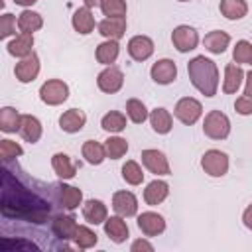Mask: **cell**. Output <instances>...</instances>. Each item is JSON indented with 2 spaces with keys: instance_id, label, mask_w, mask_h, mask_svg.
<instances>
[{
  "instance_id": "cell-28",
  "label": "cell",
  "mask_w": 252,
  "mask_h": 252,
  "mask_svg": "<svg viewBox=\"0 0 252 252\" xmlns=\"http://www.w3.org/2000/svg\"><path fill=\"white\" fill-rule=\"evenodd\" d=\"M57 193H59V201H61V205H63L67 211H75V209L83 203V191H81L79 187L61 183V185L57 187Z\"/></svg>"
},
{
  "instance_id": "cell-8",
  "label": "cell",
  "mask_w": 252,
  "mask_h": 252,
  "mask_svg": "<svg viewBox=\"0 0 252 252\" xmlns=\"http://www.w3.org/2000/svg\"><path fill=\"white\" fill-rule=\"evenodd\" d=\"M96 85H98V89H100L102 93L114 94V93H118V91L122 89V85H124V73H122L116 65H106V67L98 73Z\"/></svg>"
},
{
  "instance_id": "cell-11",
  "label": "cell",
  "mask_w": 252,
  "mask_h": 252,
  "mask_svg": "<svg viewBox=\"0 0 252 252\" xmlns=\"http://www.w3.org/2000/svg\"><path fill=\"white\" fill-rule=\"evenodd\" d=\"M150 75H152V81L158 83V85H169L177 79V65L175 61L171 59H158L152 69H150Z\"/></svg>"
},
{
  "instance_id": "cell-35",
  "label": "cell",
  "mask_w": 252,
  "mask_h": 252,
  "mask_svg": "<svg viewBox=\"0 0 252 252\" xmlns=\"http://www.w3.org/2000/svg\"><path fill=\"white\" fill-rule=\"evenodd\" d=\"M126 114L134 124H142L150 118V112L140 98H128L126 100Z\"/></svg>"
},
{
  "instance_id": "cell-15",
  "label": "cell",
  "mask_w": 252,
  "mask_h": 252,
  "mask_svg": "<svg viewBox=\"0 0 252 252\" xmlns=\"http://www.w3.org/2000/svg\"><path fill=\"white\" fill-rule=\"evenodd\" d=\"M85 124H87V114L81 108H69L59 116V128L67 134L81 132Z\"/></svg>"
},
{
  "instance_id": "cell-44",
  "label": "cell",
  "mask_w": 252,
  "mask_h": 252,
  "mask_svg": "<svg viewBox=\"0 0 252 252\" xmlns=\"http://www.w3.org/2000/svg\"><path fill=\"white\" fill-rule=\"evenodd\" d=\"M234 110H236L238 114H242V116L252 114V96H248V94L238 96L236 102H234Z\"/></svg>"
},
{
  "instance_id": "cell-33",
  "label": "cell",
  "mask_w": 252,
  "mask_h": 252,
  "mask_svg": "<svg viewBox=\"0 0 252 252\" xmlns=\"http://www.w3.org/2000/svg\"><path fill=\"white\" fill-rule=\"evenodd\" d=\"M20 124H22V114L16 108H12V106L0 108V130L2 132H6V134L18 132Z\"/></svg>"
},
{
  "instance_id": "cell-39",
  "label": "cell",
  "mask_w": 252,
  "mask_h": 252,
  "mask_svg": "<svg viewBox=\"0 0 252 252\" xmlns=\"http://www.w3.org/2000/svg\"><path fill=\"white\" fill-rule=\"evenodd\" d=\"M100 10L106 18H126V0H100Z\"/></svg>"
},
{
  "instance_id": "cell-43",
  "label": "cell",
  "mask_w": 252,
  "mask_h": 252,
  "mask_svg": "<svg viewBox=\"0 0 252 252\" xmlns=\"http://www.w3.org/2000/svg\"><path fill=\"white\" fill-rule=\"evenodd\" d=\"M0 248L2 250H12V248H20V250H37V244L30 242V240H22V238H2L0 240Z\"/></svg>"
},
{
  "instance_id": "cell-6",
  "label": "cell",
  "mask_w": 252,
  "mask_h": 252,
  "mask_svg": "<svg viewBox=\"0 0 252 252\" xmlns=\"http://www.w3.org/2000/svg\"><path fill=\"white\" fill-rule=\"evenodd\" d=\"M201 167L211 177H222L228 171V156L220 150H207L201 158Z\"/></svg>"
},
{
  "instance_id": "cell-10",
  "label": "cell",
  "mask_w": 252,
  "mask_h": 252,
  "mask_svg": "<svg viewBox=\"0 0 252 252\" xmlns=\"http://www.w3.org/2000/svg\"><path fill=\"white\" fill-rule=\"evenodd\" d=\"M14 75L20 83H33L39 75V57H37V53L32 51L28 57H22L14 67Z\"/></svg>"
},
{
  "instance_id": "cell-21",
  "label": "cell",
  "mask_w": 252,
  "mask_h": 252,
  "mask_svg": "<svg viewBox=\"0 0 252 252\" xmlns=\"http://www.w3.org/2000/svg\"><path fill=\"white\" fill-rule=\"evenodd\" d=\"M71 24H73V28H75L77 33H81V35H89V33L94 30V16H93L91 8H89V6L77 8V10L73 12Z\"/></svg>"
},
{
  "instance_id": "cell-37",
  "label": "cell",
  "mask_w": 252,
  "mask_h": 252,
  "mask_svg": "<svg viewBox=\"0 0 252 252\" xmlns=\"http://www.w3.org/2000/svg\"><path fill=\"white\" fill-rule=\"evenodd\" d=\"M104 150H106V158L110 159H120L122 156H126L128 152V142L120 136H110L104 142Z\"/></svg>"
},
{
  "instance_id": "cell-1",
  "label": "cell",
  "mask_w": 252,
  "mask_h": 252,
  "mask_svg": "<svg viewBox=\"0 0 252 252\" xmlns=\"http://www.w3.org/2000/svg\"><path fill=\"white\" fill-rule=\"evenodd\" d=\"M0 211L8 219H20L28 222L41 224L49 219L51 207L33 191L26 189L18 179L10 175V171L2 169V197H0Z\"/></svg>"
},
{
  "instance_id": "cell-23",
  "label": "cell",
  "mask_w": 252,
  "mask_h": 252,
  "mask_svg": "<svg viewBox=\"0 0 252 252\" xmlns=\"http://www.w3.org/2000/svg\"><path fill=\"white\" fill-rule=\"evenodd\" d=\"M41 132H43L41 122H39L35 116H32V114H22V124H20L18 134H20L26 142H30V144L39 142Z\"/></svg>"
},
{
  "instance_id": "cell-20",
  "label": "cell",
  "mask_w": 252,
  "mask_h": 252,
  "mask_svg": "<svg viewBox=\"0 0 252 252\" xmlns=\"http://www.w3.org/2000/svg\"><path fill=\"white\" fill-rule=\"evenodd\" d=\"M167 195H169V185H167L165 181H161V179L150 181V183L146 185V189H144V201H146L150 207H156V205L163 203V201L167 199Z\"/></svg>"
},
{
  "instance_id": "cell-41",
  "label": "cell",
  "mask_w": 252,
  "mask_h": 252,
  "mask_svg": "<svg viewBox=\"0 0 252 252\" xmlns=\"http://www.w3.org/2000/svg\"><path fill=\"white\" fill-rule=\"evenodd\" d=\"M22 154H24V148H22L18 142H12V140H8V138L0 140V158H2L4 161H10V159H14V158H20Z\"/></svg>"
},
{
  "instance_id": "cell-26",
  "label": "cell",
  "mask_w": 252,
  "mask_h": 252,
  "mask_svg": "<svg viewBox=\"0 0 252 252\" xmlns=\"http://www.w3.org/2000/svg\"><path fill=\"white\" fill-rule=\"evenodd\" d=\"M51 167L57 173V177H61V179H73L77 175V163H73L71 158L67 154H63V152L53 154Z\"/></svg>"
},
{
  "instance_id": "cell-46",
  "label": "cell",
  "mask_w": 252,
  "mask_h": 252,
  "mask_svg": "<svg viewBox=\"0 0 252 252\" xmlns=\"http://www.w3.org/2000/svg\"><path fill=\"white\" fill-rule=\"evenodd\" d=\"M242 222H244V226H246V228H250V230H252V203L244 209V213H242Z\"/></svg>"
},
{
  "instance_id": "cell-38",
  "label": "cell",
  "mask_w": 252,
  "mask_h": 252,
  "mask_svg": "<svg viewBox=\"0 0 252 252\" xmlns=\"http://www.w3.org/2000/svg\"><path fill=\"white\" fill-rule=\"evenodd\" d=\"M122 179H124L128 185H140V183L144 181V171H142V167L138 165V161L128 159V161L122 165Z\"/></svg>"
},
{
  "instance_id": "cell-45",
  "label": "cell",
  "mask_w": 252,
  "mask_h": 252,
  "mask_svg": "<svg viewBox=\"0 0 252 252\" xmlns=\"http://www.w3.org/2000/svg\"><path fill=\"white\" fill-rule=\"evenodd\" d=\"M130 250H132V252H140V250H148V252H152V250H154V244H150V242L144 240V238H138V240L132 242Z\"/></svg>"
},
{
  "instance_id": "cell-12",
  "label": "cell",
  "mask_w": 252,
  "mask_h": 252,
  "mask_svg": "<svg viewBox=\"0 0 252 252\" xmlns=\"http://www.w3.org/2000/svg\"><path fill=\"white\" fill-rule=\"evenodd\" d=\"M112 209L116 215L128 219L138 213V199L132 191H116L112 195Z\"/></svg>"
},
{
  "instance_id": "cell-3",
  "label": "cell",
  "mask_w": 252,
  "mask_h": 252,
  "mask_svg": "<svg viewBox=\"0 0 252 252\" xmlns=\"http://www.w3.org/2000/svg\"><path fill=\"white\" fill-rule=\"evenodd\" d=\"M203 134L211 140H224L230 134V120L220 110H211L203 120Z\"/></svg>"
},
{
  "instance_id": "cell-18",
  "label": "cell",
  "mask_w": 252,
  "mask_h": 252,
  "mask_svg": "<svg viewBox=\"0 0 252 252\" xmlns=\"http://www.w3.org/2000/svg\"><path fill=\"white\" fill-rule=\"evenodd\" d=\"M104 232H106V236H108L112 242H116V244H122V242L128 238V234H130L128 224H126L124 217H120V215L108 217V219L104 220Z\"/></svg>"
},
{
  "instance_id": "cell-2",
  "label": "cell",
  "mask_w": 252,
  "mask_h": 252,
  "mask_svg": "<svg viewBox=\"0 0 252 252\" xmlns=\"http://www.w3.org/2000/svg\"><path fill=\"white\" fill-rule=\"evenodd\" d=\"M187 73L191 85L205 96H215L219 89V69L217 63L205 55H197L187 63Z\"/></svg>"
},
{
  "instance_id": "cell-9",
  "label": "cell",
  "mask_w": 252,
  "mask_h": 252,
  "mask_svg": "<svg viewBox=\"0 0 252 252\" xmlns=\"http://www.w3.org/2000/svg\"><path fill=\"white\" fill-rule=\"evenodd\" d=\"M140 158H142L144 167H146L150 173H156V175H169V173H171L169 161H167V158H165L163 152L148 148V150H142Z\"/></svg>"
},
{
  "instance_id": "cell-40",
  "label": "cell",
  "mask_w": 252,
  "mask_h": 252,
  "mask_svg": "<svg viewBox=\"0 0 252 252\" xmlns=\"http://www.w3.org/2000/svg\"><path fill=\"white\" fill-rule=\"evenodd\" d=\"M232 59L238 65H252V43L246 39L236 41V45L232 49Z\"/></svg>"
},
{
  "instance_id": "cell-31",
  "label": "cell",
  "mask_w": 252,
  "mask_h": 252,
  "mask_svg": "<svg viewBox=\"0 0 252 252\" xmlns=\"http://www.w3.org/2000/svg\"><path fill=\"white\" fill-rule=\"evenodd\" d=\"M219 10L226 20H242L248 14V4L246 0H220Z\"/></svg>"
},
{
  "instance_id": "cell-48",
  "label": "cell",
  "mask_w": 252,
  "mask_h": 252,
  "mask_svg": "<svg viewBox=\"0 0 252 252\" xmlns=\"http://www.w3.org/2000/svg\"><path fill=\"white\" fill-rule=\"evenodd\" d=\"M37 0H14V4H18V6H24V8H30V6H33Z\"/></svg>"
},
{
  "instance_id": "cell-4",
  "label": "cell",
  "mask_w": 252,
  "mask_h": 252,
  "mask_svg": "<svg viewBox=\"0 0 252 252\" xmlns=\"http://www.w3.org/2000/svg\"><path fill=\"white\" fill-rule=\"evenodd\" d=\"M39 98L47 106H57L63 104L69 98V85L61 79H47L39 87Z\"/></svg>"
},
{
  "instance_id": "cell-7",
  "label": "cell",
  "mask_w": 252,
  "mask_h": 252,
  "mask_svg": "<svg viewBox=\"0 0 252 252\" xmlns=\"http://www.w3.org/2000/svg\"><path fill=\"white\" fill-rule=\"evenodd\" d=\"M171 43L173 47L179 51V53H187V51H193L197 45H199V33L195 28L191 26H177L173 32H171Z\"/></svg>"
},
{
  "instance_id": "cell-29",
  "label": "cell",
  "mask_w": 252,
  "mask_h": 252,
  "mask_svg": "<svg viewBox=\"0 0 252 252\" xmlns=\"http://www.w3.org/2000/svg\"><path fill=\"white\" fill-rule=\"evenodd\" d=\"M118 53H120V45H118V39H106L102 43L96 45V61L102 63V65H112L116 59H118Z\"/></svg>"
},
{
  "instance_id": "cell-34",
  "label": "cell",
  "mask_w": 252,
  "mask_h": 252,
  "mask_svg": "<svg viewBox=\"0 0 252 252\" xmlns=\"http://www.w3.org/2000/svg\"><path fill=\"white\" fill-rule=\"evenodd\" d=\"M100 126H102V130H106L110 134H118V132H122L126 128V116L122 112H118V110H110V112H106L102 116Z\"/></svg>"
},
{
  "instance_id": "cell-14",
  "label": "cell",
  "mask_w": 252,
  "mask_h": 252,
  "mask_svg": "<svg viewBox=\"0 0 252 252\" xmlns=\"http://www.w3.org/2000/svg\"><path fill=\"white\" fill-rule=\"evenodd\" d=\"M138 228L146 234V236H158L165 230V220L159 213L154 211H146L142 215H138Z\"/></svg>"
},
{
  "instance_id": "cell-50",
  "label": "cell",
  "mask_w": 252,
  "mask_h": 252,
  "mask_svg": "<svg viewBox=\"0 0 252 252\" xmlns=\"http://www.w3.org/2000/svg\"><path fill=\"white\" fill-rule=\"evenodd\" d=\"M177 2H189V0H177Z\"/></svg>"
},
{
  "instance_id": "cell-5",
  "label": "cell",
  "mask_w": 252,
  "mask_h": 252,
  "mask_svg": "<svg viewBox=\"0 0 252 252\" xmlns=\"http://www.w3.org/2000/svg\"><path fill=\"white\" fill-rule=\"evenodd\" d=\"M173 114H175V118H177L181 124L191 126V124H195V122L201 118V114H203V104H201L197 98H193V96H183V98L177 100V104H175V108H173Z\"/></svg>"
},
{
  "instance_id": "cell-24",
  "label": "cell",
  "mask_w": 252,
  "mask_h": 252,
  "mask_svg": "<svg viewBox=\"0 0 252 252\" xmlns=\"http://www.w3.org/2000/svg\"><path fill=\"white\" fill-rule=\"evenodd\" d=\"M8 53L10 55H14V57H18V59H22V57H28L33 49V33H26V32H20L8 45Z\"/></svg>"
},
{
  "instance_id": "cell-32",
  "label": "cell",
  "mask_w": 252,
  "mask_h": 252,
  "mask_svg": "<svg viewBox=\"0 0 252 252\" xmlns=\"http://www.w3.org/2000/svg\"><path fill=\"white\" fill-rule=\"evenodd\" d=\"M43 28V18L41 14L33 12V10H24L20 16H18V30L20 32H26V33H33L37 30Z\"/></svg>"
},
{
  "instance_id": "cell-25",
  "label": "cell",
  "mask_w": 252,
  "mask_h": 252,
  "mask_svg": "<svg viewBox=\"0 0 252 252\" xmlns=\"http://www.w3.org/2000/svg\"><path fill=\"white\" fill-rule=\"evenodd\" d=\"M98 33L106 39H120L126 33V18H104L98 24Z\"/></svg>"
},
{
  "instance_id": "cell-22",
  "label": "cell",
  "mask_w": 252,
  "mask_h": 252,
  "mask_svg": "<svg viewBox=\"0 0 252 252\" xmlns=\"http://www.w3.org/2000/svg\"><path fill=\"white\" fill-rule=\"evenodd\" d=\"M228 43H230V35H228L226 32H222V30H213V32H209V33L203 37L205 49H207L209 53H215V55L224 53L226 47H228Z\"/></svg>"
},
{
  "instance_id": "cell-47",
  "label": "cell",
  "mask_w": 252,
  "mask_h": 252,
  "mask_svg": "<svg viewBox=\"0 0 252 252\" xmlns=\"http://www.w3.org/2000/svg\"><path fill=\"white\" fill-rule=\"evenodd\" d=\"M244 94L252 96V71L246 73V85H244Z\"/></svg>"
},
{
  "instance_id": "cell-13",
  "label": "cell",
  "mask_w": 252,
  "mask_h": 252,
  "mask_svg": "<svg viewBox=\"0 0 252 252\" xmlns=\"http://www.w3.org/2000/svg\"><path fill=\"white\" fill-rule=\"evenodd\" d=\"M128 55L134 61H146L154 55V41L148 35H134L128 41Z\"/></svg>"
},
{
  "instance_id": "cell-36",
  "label": "cell",
  "mask_w": 252,
  "mask_h": 252,
  "mask_svg": "<svg viewBox=\"0 0 252 252\" xmlns=\"http://www.w3.org/2000/svg\"><path fill=\"white\" fill-rule=\"evenodd\" d=\"M75 246L77 248H81V250H87V248H93V246H96V242H98V236H96V232L94 230H91L89 226H85V224H79L77 226V232H75Z\"/></svg>"
},
{
  "instance_id": "cell-19",
  "label": "cell",
  "mask_w": 252,
  "mask_h": 252,
  "mask_svg": "<svg viewBox=\"0 0 252 252\" xmlns=\"http://www.w3.org/2000/svg\"><path fill=\"white\" fill-rule=\"evenodd\" d=\"M77 220L71 215H57L51 220V228L55 232V236H59L61 240H73L75 232H77Z\"/></svg>"
},
{
  "instance_id": "cell-30",
  "label": "cell",
  "mask_w": 252,
  "mask_h": 252,
  "mask_svg": "<svg viewBox=\"0 0 252 252\" xmlns=\"http://www.w3.org/2000/svg\"><path fill=\"white\" fill-rule=\"evenodd\" d=\"M81 154L85 158L87 163L91 165H100L104 159H106V150H104V144H98L94 140H87L81 148Z\"/></svg>"
},
{
  "instance_id": "cell-17",
  "label": "cell",
  "mask_w": 252,
  "mask_h": 252,
  "mask_svg": "<svg viewBox=\"0 0 252 252\" xmlns=\"http://www.w3.org/2000/svg\"><path fill=\"white\" fill-rule=\"evenodd\" d=\"M244 77L246 75H244V71H242V67L238 63H226V67H224V81H222V93L224 94H234L240 89Z\"/></svg>"
},
{
  "instance_id": "cell-27",
  "label": "cell",
  "mask_w": 252,
  "mask_h": 252,
  "mask_svg": "<svg viewBox=\"0 0 252 252\" xmlns=\"http://www.w3.org/2000/svg\"><path fill=\"white\" fill-rule=\"evenodd\" d=\"M148 120H150L152 128H154V132H158V134H167V132H171V128H173V118H171L169 110L163 108V106L154 108V110L150 112V118H148Z\"/></svg>"
},
{
  "instance_id": "cell-49",
  "label": "cell",
  "mask_w": 252,
  "mask_h": 252,
  "mask_svg": "<svg viewBox=\"0 0 252 252\" xmlns=\"http://www.w3.org/2000/svg\"><path fill=\"white\" fill-rule=\"evenodd\" d=\"M85 2V6H89V8H94V6H100V0H83Z\"/></svg>"
},
{
  "instance_id": "cell-42",
  "label": "cell",
  "mask_w": 252,
  "mask_h": 252,
  "mask_svg": "<svg viewBox=\"0 0 252 252\" xmlns=\"http://www.w3.org/2000/svg\"><path fill=\"white\" fill-rule=\"evenodd\" d=\"M16 16L10 12H4L0 16V39H6L10 35H16Z\"/></svg>"
},
{
  "instance_id": "cell-16",
  "label": "cell",
  "mask_w": 252,
  "mask_h": 252,
  "mask_svg": "<svg viewBox=\"0 0 252 252\" xmlns=\"http://www.w3.org/2000/svg\"><path fill=\"white\" fill-rule=\"evenodd\" d=\"M83 219L89 224H104L108 219V209L100 199H89L83 203Z\"/></svg>"
}]
</instances>
